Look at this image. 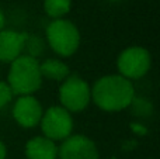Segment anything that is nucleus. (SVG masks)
<instances>
[{"mask_svg":"<svg viewBox=\"0 0 160 159\" xmlns=\"http://www.w3.org/2000/svg\"><path fill=\"white\" fill-rule=\"evenodd\" d=\"M25 155L28 159H56L58 146L47 137H34L25 145Z\"/></svg>","mask_w":160,"mask_h":159,"instance_id":"9d476101","label":"nucleus"},{"mask_svg":"<svg viewBox=\"0 0 160 159\" xmlns=\"http://www.w3.org/2000/svg\"><path fill=\"white\" fill-rule=\"evenodd\" d=\"M13 96L14 93L10 89V86L7 83H4V82H0V109L7 106L13 100Z\"/></svg>","mask_w":160,"mask_h":159,"instance_id":"ddd939ff","label":"nucleus"},{"mask_svg":"<svg viewBox=\"0 0 160 159\" xmlns=\"http://www.w3.org/2000/svg\"><path fill=\"white\" fill-rule=\"evenodd\" d=\"M7 85L14 95L28 96L35 93L42 85L39 62L30 55H21L11 62Z\"/></svg>","mask_w":160,"mask_h":159,"instance_id":"f03ea898","label":"nucleus"},{"mask_svg":"<svg viewBox=\"0 0 160 159\" xmlns=\"http://www.w3.org/2000/svg\"><path fill=\"white\" fill-rule=\"evenodd\" d=\"M72 7V0H44V10L49 17L58 20L68 14Z\"/></svg>","mask_w":160,"mask_h":159,"instance_id":"f8f14e48","label":"nucleus"},{"mask_svg":"<svg viewBox=\"0 0 160 159\" xmlns=\"http://www.w3.org/2000/svg\"><path fill=\"white\" fill-rule=\"evenodd\" d=\"M42 106L32 95L20 96L13 107V117L24 128H34L42 117Z\"/></svg>","mask_w":160,"mask_h":159,"instance_id":"6e6552de","label":"nucleus"},{"mask_svg":"<svg viewBox=\"0 0 160 159\" xmlns=\"http://www.w3.org/2000/svg\"><path fill=\"white\" fill-rule=\"evenodd\" d=\"M135 99V89L131 80L121 75L100 78L91 89V100L104 111H121L131 106Z\"/></svg>","mask_w":160,"mask_h":159,"instance_id":"f257e3e1","label":"nucleus"},{"mask_svg":"<svg viewBox=\"0 0 160 159\" xmlns=\"http://www.w3.org/2000/svg\"><path fill=\"white\" fill-rule=\"evenodd\" d=\"M59 100L69 113L82 111L91 101V87L79 76H68L59 89Z\"/></svg>","mask_w":160,"mask_h":159,"instance_id":"20e7f679","label":"nucleus"},{"mask_svg":"<svg viewBox=\"0 0 160 159\" xmlns=\"http://www.w3.org/2000/svg\"><path fill=\"white\" fill-rule=\"evenodd\" d=\"M41 130L44 137L51 141H63L72 135L73 131V118L68 110L62 106H52L42 113L41 117Z\"/></svg>","mask_w":160,"mask_h":159,"instance_id":"423d86ee","label":"nucleus"},{"mask_svg":"<svg viewBox=\"0 0 160 159\" xmlns=\"http://www.w3.org/2000/svg\"><path fill=\"white\" fill-rule=\"evenodd\" d=\"M39 70H41L42 79H49V80L55 82H63L69 75V68L65 62H62L61 59L51 58L44 61L42 64H39Z\"/></svg>","mask_w":160,"mask_h":159,"instance_id":"9b49d317","label":"nucleus"},{"mask_svg":"<svg viewBox=\"0 0 160 159\" xmlns=\"http://www.w3.org/2000/svg\"><path fill=\"white\" fill-rule=\"evenodd\" d=\"M4 23H6V18H4V14H3L2 8H0V31L3 30V27H4Z\"/></svg>","mask_w":160,"mask_h":159,"instance_id":"2eb2a0df","label":"nucleus"},{"mask_svg":"<svg viewBox=\"0 0 160 159\" xmlns=\"http://www.w3.org/2000/svg\"><path fill=\"white\" fill-rule=\"evenodd\" d=\"M47 38L49 47L59 56H70L80 45V33L69 20L58 18L47 27Z\"/></svg>","mask_w":160,"mask_h":159,"instance_id":"7ed1b4c3","label":"nucleus"},{"mask_svg":"<svg viewBox=\"0 0 160 159\" xmlns=\"http://www.w3.org/2000/svg\"><path fill=\"white\" fill-rule=\"evenodd\" d=\"M152 56L148 49L142 47H129L119 54L117 68L119 75L128 80H138L143 78L150 69Z\"/></svg>","mask_w":160,"mask_h":159,"instance_id":"39448f33","label":"nucleus"},{"mask_svg":"<svg viewBox=\"0 0 160 159\" xmlns=\"http://www.w3.org/2000/svg\"><path fill=\"white\" fill-rule=\"evenodd\" d=\"M61 159H100L98 149L93 140L82 134L70 135L58 148Z\"/></svg>","mask_w":160,"mask_h":159,"instance_id":"0eeeda50","label":"nucleus"},{"mask_svg":"<svg viewBox=\"0 0 160 159\" xmlns=\"http://www.w3.org/2000/svg\"><path fill=\"white\" fill-rule=\"evenodd\" d=\"M27 34L13 30L0 31V62L11 64L18 56L24 55Z\"/></svg>","mask_w":160,"mask_h":159,"instance_id":"1a4fd4ad","label":"nucleus"},{"mask_svg":"<svg viewBox=\"0 0 160 159\" xmlns=\"http://www.w3.org/2000/svg\"><path fill=\"white\" fill-rule=\"evenodd\" d=\"M6 155H7L6 145L3 144V141H0V159H6Z\"/></svg>","mask_w":160,"mask_h":159,"instance_id":"4468645a","label":"nucleus"}]
</instances>
